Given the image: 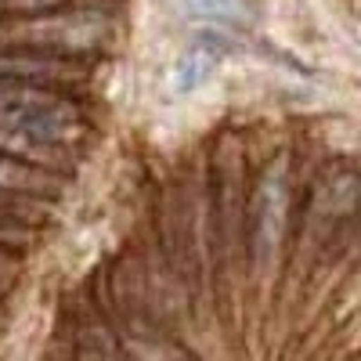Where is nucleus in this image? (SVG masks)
Instances as JSON below:
<instances>
[{
  "label": "nucleus",
  "mask_w": 361,
  "mask_h": 361,
  "mask_svg": "<svg viewBox=\"0 0 361 361\" xmlns=\"http://www.w3.org/2000/svg\"><path fill=\"white\" fill-rule=\"evenodd\" d=\"M0 257H4V250H0Z\"/></svg>",
  "instance_id": "9b49d317"
},
{
  "label": "nucleus",
  "mask_w": 361,
  "mask_h": 361,
  "mask_svg": "<svg viewBox=\"0 0 361 361\" xmlns=\"http://www.w3.org/2000/svg\"><path fill=\"white\" fill-rule=\"evenodd\" d=\"M83 4V0H0V18H22V15H40L54 8Z\"/></svg>",
  "instance_id": "1a4fd4ad"
},
{
  "label": "nucleus",
  "mask_w": 361,
  "mask_h": 361,
  "mask_svg": "<svg viewBox=\"0 0 361 361\" xmlns=\"http://www.w3.org/2000/svg\"><path fill=\"white\" fill-rule=\"evenodd\" d=\"M246 145L238 134H221L214 156L206 163L209 192V243H214V286L217 300L228 293L231 279L246 275Z\"/></svg>",
  "instance_id": "f03ea898"
},
{
  "label": "nucleus",
  "mask_w": 361,
  "mask_h": 361,
  "mask_svg": "<svg viewBox=\"0 0 361 361\" xmlns=\"http://www.w3.org/2000/svg\"><path fill=\"white\" fill-rule=\"evenodd\" d=\"M217 66V58L209 54L206 47H199L195 44V51L192 54H185L177 62V90H192V87H199L206 76H209V69Z\"/></svg>",
  "instance_id": "6e6552de"
},
{
  "label": "nucleus",
  "mask_w": 361,
  "mask_h": 361,
  "mask_svg": "<svg viewBox=\"0 0 361 361\" xmlns=\"http://www.w3.org/2000/svg\"><path fill=\"white\" fill-rule=\"evenodd\" d=\"M109 37H112V18L98 8H83V4L8 18V44L80 58V62L105 51Z\"/></svg>",
  "instance_id": "39448f33"
},
{
  "label": "nucleus",
  "mask_w": 361,
  "mask_h": 361,
  "mask_svg": "<svg viewBox=\"0 0 361 361\" xmlns=\"http://www.w3.org/2000/svg\"><path fill=\"white\" fill-rule=\"evenodd\" d=\"M62 325H66V347H73L69 354H76V357H127L109 314L102 311L98 296L90 293L87 282H83V289H76L66 300Z\"/></svg>",
  "instance_id": "423d86ee"
},
{
  "label": "nucleus",
  "mask_w": 361,
  "mask_h": 361,
  "mask_svg": "<svg viewBox=\"0 0 361 361\" xmlns=\"http://www.w3.org/2000/svg\"><path fill=\"white\" fill-rule=\"evenodd\" d=\"M0 188L33 192V195H54L58 180H54V170H47V166H37V163H25L18 156L0 152Z\"/></svg>",
  "instance_id": "0eeeda50"
},
{
  "label": "nucleus",
  "mask_w": 361,
  "mask_h": 361,
  "mask_svg": "<svg viewBox=\"0 0 361 361\" xmlns=\"http://www.w3.org/2000/svg\"><path fill=\"white\" fill-rule=\"evenodd\" d=\"M11 286V271L4 267V264H0V296H4V289Z\"/></svg>",
  "instance_id": "9d476101"
},
{
  "label": "nucleus",
  "mask_w": 361,
  "mask_h": 361,
  "mask_svg": "<svg viewBox=\"0 0 361 361\" xmlns=\"http://www.w3.org/2000/svg\"><path fill=\"white\" fill-rule=\"evenodd\" d=\"M357 235H361V173L347 170L343 163H333L304 192L289 250L296 253V260L314 264L318 257L340 253Z\"/></svg>",
  "instance_id": "7ed1b4c3"
},
{
  "label": "nucleus",
  "mask_w": 361,
  "mask_h": 361,
  "mask_svg": "<svg viewBox=\"0 0 361 361\" xmlns=\"http://www.w3.org/2000/svg\"><path fill=\"white\" fill-rule=\"evenodd\" d=\"M87 137V112L66 83L0 76V152L47 170L76 159Z\"/></svg>",
  "instance_id": "f257e3e1"
},
{
  "label": "nucleus",
  "mask_w": 361,
  "mask_h": 361,
  "mask_svg": "<svg viewBox=\"0 0 361 361\" xmlns=\"http://www.w3.org/2000/svg\"><path fill=\"white\" fill-rule=\"evenodd\" d=\"M293 217V159L275 152L250 180L246 199V279L271 286L289 253Z\"/></svg>",
  "instance_id": "20e7f679"
}]
</instances>
